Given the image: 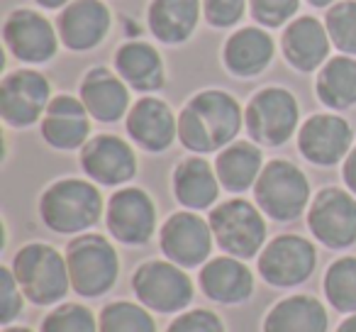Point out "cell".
<instances>
[{
    "label": "cell",
    "mask_w": 356,
    "mask_h": 332,
    "mask_svg": "<svg viewBox=\"0 0 356 332\" xmlns=\"http://www.w3.org/2000/svg\"><path fill=\"white\" fill-rule=\"evenodd\" d=\"M198 286L213 303L220 306H242L254 296V274L242 259L229 257H215L200 267Z\"/></svg>",
    "instance_id": "603a6c76"
},
{
    "label": "cell",
    "mask_w": 356,
    "mask_h": 332,
    "mask_svg": "<svg viewBox=\"0 0 356 332\" xmlns=\"http://www.w3.org/2000/svg\"><path fill=\"white\" fill-rule=\"evenodd\" d=\"M37 213L47 230L56 235H83L105 215V200L98 184L66 176L49 184L40 196Z\"/></svg>",
    "instance_id": "7a4b0ae2"
},
{
    "label": "cell",
    "mask_w": 356,
    "mask_h": 332,
    "mask_svg": "<svg viewBox=\"0 0 356 332\" xmlns=\"http://www.w3.org/2000/svg\"><path fill=\"white\" fill-rule=\"evenodd\" d=\"M6 49L17 61L30 66L49 64L59 54V30L56 22L44 17L35 8H15L3 22Z\"/></svg>",
    "instance_id": "8fae6325"
},
{
    "label": "cell",
    "mask_w": 356,
    "mask_h": 332,
    "mask_svg": "<svg viewBox=\"0 0 356 332\" xmlns=\"http://www.w3.org/2000/svg\"><path fill=\"white\" fill-rule=\"evenodd\" d=\"M132 293L144 308L161 315L184 313L193 303V278L168 259H152L132 274Z\"/></svg>",
    "instance_id": "ba28073f"
},
{
    "label": "cell",
    "mask_w": 356,
    "mask_h": 332,
    "mask_svg": "<svg viewBox=\"0 0 356 332\" xmlns=\"http://www.w3.org/2000/svg\"><path fill=\"white\" fill-rule=\"evenodd\" d=\"M332 40L325 22L312 15H298L283 27L281 52L286 56L288 66H293L300 74H312L325 66L330 59Z\"/></svg>",
    "instance_id": "ffe728a7"
},
{
    "label": "cell",
    "mask_w": 356,
    "mask_h": 332,
    "mask_svg": "<svg viewBox=\"0 0 356 332\" xmlns=\"http://www.w3.org/2000/svg\"><path fill=\"white\" fill-rule=\"evenodd\" d=\"M317 267V249L302 235H276L257 257V271L273 288H296L310 281Z\"/></svg>",
    "instance_id": "9c48e42d"
},
{
    "label": "cell",
    "mask_w": 356,
    "mask_h": 332,
    "mask_svg": "<svg viewBox=\"0 0 356 332\" xmlns=\"http://www.w3.org/2000/svg\"><path fill=\"white\" fill-rule=\"evenodd\" d=\"M166 332H227L222 317L208 308H191L178 313L166 327Z\"/></svg>",
    "instance_id": "d590c367"
},
{
    "label": "cell",
    "mask_w": 356,
    "mask_h": 332,
    "mask_svg": "<svg viewBox=\"0 0 356 332\" xmlns=\"http://www.w3.org/2000/svg\"><path fill=\"white\" fill-rule=\"evenodd\" d=\"M220 179L215 166L200 154L181 159L171 174L173 198L186 210H210L218 205L220 198Z\"/></svg>",
    "instance_id": "cb8c5ba5"
},
{
    "label": "cell",
    "mask_w": 356,
    "mask_h": 332,
    "mask_svg": "<svg viewBox=\"0 0 356 332\" xmlns=\"http://www.w3.org/2000/svg\"><path fill=\"white\" fill-rule=\"evenodd\" d=\"M215 244L229 257L242 262L254 259L266 247V215L247 198H229L218 203L208 215Z\"/></svg>",
    "instance_id": "8992f818"
},
{
    "label": "cell",
    "mask_w": 356,
    "mask_h": 332,
    "mask_svg": "<svg viewBox=\"0 0 356 332\" xmlns=\"http://www.w3.org/2000/svg\"><path fill=\"white\" fill-rule=\"evenodd\" d=\"M66 267L71 291L83 298H100L113 291L120 278V254L105 235L83 232L66 244Z\"/></svg>",
    "instance_id": "277c9868"
},
{
    "label": "cell",
    "mask_w": 356,
    "mask_h": 332,
    "mask_svg": "<svg viewBox=\"0 0 356 332\" xmlns=\"http://www.w3.org/2000/svg\"><path fill=\"white\" fill-rule=\"evenodd\" d=\"M40 332H100V325L83 303H59L44 315Z\"/></svg>",
    "instance_id": "d6a6232c"
},
{
    "label": "cell",
    "mask_w": 356,
    "mask_h": 332,
    "mask_svg": "<svg viewBox=\"0 0 356 332\" xmlns=\"http://www.w3.org/2000/svg\"><path fill=\"white\" fill-rule=\"evenodd\" d=\"M129 86L118 76V71L108 66H93L83 74L79 84V98L93 120L103 125H113L127 118L129 108Z\"/></svg>",
    "instance_id": "44dd1931"
},
{
    "label": "cell",
    "mask_w": 356,
    "mask_h": 332,
    "mask_svg": "<svg viewBox=\"0 0 356 332\" xmlns=\"http://www.w3.org/2000/svg\"><path fill=\"white\" fill-rule=\"evenodd\" d=\"M3 332H35V330L25 325H8V327H3Z\"/></svg>",
    "instance_id": "b9f144b4"
},
{
    "label": "cell",
    "mask_w": 356,
    "mask_h": 332,
    "mask_svg": "<svg viewBox=\"0 0 356 332\" xmlns=\"http://www.w3.org/2000/svg\"><path fill=\"white\" fill-rule=\"evenodd\" d=\"M113 27V13L103 0H74L59 13L56 30L69 52H90L105 42Z\"/></svg>",
    "instance_id": "ac0fdd59"
},
{
    "label": "cell",
    "mask_w": 356,
    "mask_h": 332,
    "mask_svg": "<svg viewBox=\"0 0 356 332\" xmlns=\"http://www.w3.org/2000/svg\"><path fill=\"white\" fill-rule=\"evenodd\" d=\"M305 3H310L312 8H320V10H330L332 6H337L341 0H305Z\"/></svg>",
    "instance_id": "60d3db41"
},
{
    "label": "cell",
    "mask_w": 356,
    "mask_h": 332,
    "mask_svg": "<svg viewBox=\"0 0 356 332\" xmlns=\"http://www.w3.org/2000/svg\"><path fill=\"white\" fill-rule=\"evenodd\" d=\"M325 298L337 313H356V257H339L325 271Z\"/></svg>",
    "instance_id": "f546056e"
},
{
    "label": "cell",
    "mask_w": 356,
    "mask_h": 332,
    "mask_svg": "<svg viewBox=\"0 0 356 332\" xmlns=\"http://www.w3.org/2000/svg\"><path fill=\"white\" fill-rule=\"evenodd\" d=\"M37 6L44 8V10H64L69 3H74V0H35Z\"/></svg>",
    "instance_id": "f35d334b"
},
{
    "label": "cell",
    "mask_w": 356,
    "mask_h": 332,
    "mask_svg": "<svg viewBox=\"0 0 356 332\" xmlns=\"http://www.w3.org/2000/svg\"><path fill=\"white\" fill-rule=\"evenodd\" d=\"M156 203L139 186H122L105 205V228L110 237L127 247H144L152 242L156 235Z\"/></svg>",
    "instance_id": "7c38bea8"
},
{
    "label": "cell",
    "mask_w": 356,
    "mask_h": 332,
    "mask_svg": "<svg viewBox=\"0 0 356 332\" xmlns=\"http://www.w3.org/2000/svg\"><path fill=\"white\" fill-rule=\"evenodd\" d=\"M276 56V42L261 25L239 27L225 40L222 64L237 79H257L271 66Z\"/></svg>",
    "instance_id": "7402d4cb"
},
{
    "label": "cell",
    "mask_w": 356,
    "mask_h": 332,
    "mask_svg": "<svg viewBox=\"0 0 356 332\" xmlns=\"http://www.w3.org/2000/svg\"><path fill=\"white\" fill-rule=\"evenodd\" d=\"M264 166L266 164H264L261 147L257 142H247V139H234L232 144L220 149L215 157V171H218L220 186L232 196L254 189Z\"/></svg>",
    "instance_id": "4316f807"
},
{
    "label": "cell",
    "mask_w": 356,
    "mask_h": 332,
    "mask_svg": "<svg viewBox=\"0 0 356 332\" xmlns=\"http://www.w3.org/2000/svg\"><path fill=\"white\" fill-rule=\"evenodd\" d=\"M325 27L339 54L356 56V0H341L325 13Z\"/></svg>",
    "instance_id": "1f68e13d"
},
{
    "label": "cell",
    "mask_w": 356,
    "mask_h": 332,
    "mask_svg": "<svg viewBox=\"0 0 356 332\" xmlns=\"http://www.w3.org/2000/svg\"><path fill=\"white\" fill-rule=\"evenodd\" d=\"M249 0H203V17L215 30L234 27L244 17Z\"/></svg>",
    "instance_id": "8d00e7d4"
},
{
    "label": "cell",
    "mask_w": 356,
    "mask_h": 332,
    "mask_svg": "<svg viewBox=\"0 0 356 332\" xmlns=\"http://www.w3.org/2000/svg\"><path fill=\"white\" fill-rule=\"evenodd\" d=\"M310 179L298 164L271 159L254 184V203L273 223H293L310 208Z\"/></svg>",
    "instance_id": "5b68a950"
},
{
    "label": "cell",
    "mask_w": 356,
    "mask_h": 332,
    "mask_svg": "<svg viewBox=\"0 0 356 332\" xmlns=\"http://www.w3.org/2000/svg\"><path fill=\"white\" fill-rule=\"evenodd\" d=\"M242 127L244 108L222 88L198 90L178 113V142L200 157L232 144Z\"/></svg>",
    "instance_id": "6da1fadb"
},
{
    "label": "cell",
    "mask_w": 356,
    "mask_h": 332,
    "mask_svg": "<svg viewBox=\"0 0 356 332\" xmlns=\"http://www.w3.org/2000/svg\"><path fill=\"white\" fill-rule=\"evenodd\" d=\"M113 64L118 76L137 93H156L166 84V66L159 49L149 42L127 40L115 49Z\"/></svg>",
    "instance_id": "d4e9b609"
},
{
    "label": "cell",
    "mask_w": 356,
    "mask_h": 332,
    "mask_svg": "<svg viewBox=\"0 0 356 332\" xmlns=\"http://www.w3.org/2000/svg\"><path fill=\"white\" fill-rule=\"evenodd\" d=\"M100 332H156L149 308L132 301H113L98 315Z\"/></svg>",
    "instance_id": "4dcf8cb0"
},
{
    "label": "cell",
    "mask_w": 356,
    "mask_h": 332,
    "mask_svg": "<svg viewBox=\"0 0 356 332\" xmlns=\"http://www.w3.org/2000/svg\"><path fill=\"white\" fill-rule=\"evenodd\" d=\"M307 230L327 249L356 244V196L339 186H325L307 208Z\"/></svg>",
    "instance_id": "30bf717a"
},
{
    "label": "cell",
    "mask_w": 356,
    "mask_h": 332,
    "mask_svg": "<svg viewBox=\"0 0 356 332\" xmlns=\"http://www.w3.org/2000/svg\"><path fill=\"white\" fill-rule=\"evenodd\" d=\"M213 244V228L195 210H176L159 228L161 254L181 269H198L210 262Z\"/></svg>",
    "instance_id": "5bb4252c"
},
{
    "label": "cell",
    "mask_w": 356,
    "mask_h": 332,
    "mask_svg": "<svg viewBox=\"0 0 356 332\" xmlns=\"http://www.w3.org/2000/svg\"><path fill=\"white\" fill-rule=\"evenodd\" d=\"M124 129L142 152L163 154L178 139V118L166 100L156 95H144L137 103H132L124 118Z\"/></svg>",
    "instance_id": "e0dca14e"
},
{
    "label": "cell",
    "mask_w": 356,
    "mask_h": 332,
    "mask_svg": "<svg viewBox=\"0 0 356 332\" xmlns=\"http://www.w3.org/2000/svg\"><path fill=\"white\" fill-rule=\"evenodd\" d=\"M264 332H327V308L307 293H296L278 301L264 317Z\"/></svg>",
    "instance_id": "83f0119b"
},
{
    "label": "cell",
    "mask_w": 356,
    "mask_h": 332,
    "mask_svg": "<svg viewBox=\"0 0 356 332\" xmlns=\"http://www.w3.org/2000/svg\"><path fill=\"white\" fill-rule=\"evenodd\" d=\"M51 98V84L44 74L37 69H15L0 81V118L8 127H32L42 122Z\"/></svg>",
    "instance_id": "4fadbf2b"
},
{
    "label": "cell",
    "mask_w": 356,
    "mask_h": 332,
    "mask_svg": "<svg viewBox=\"0 0 356 332\" xmlns=\"http://www.w3.org/2000/svg\"><path fill=\"white\" fill-rule=\"evenodd\" d=\"M90 115L79 95L59 93L51 98L44 118L40 122V134L51 149L76 152L90 139Z\"/></svg>",
    "instance_id": "d6986e66"
},
{
    "label": "cell",
    "mask_w": 356,
    "mask_h": 332,
    "mask_svg": "<svg viewBox=\"0 0 356 332\" xmlns=\"http://www.w3.org/2000/svg\"><path fill=\"white\" fill-rule=\"evenodd\" d=\"M341 181H344L346 191L356 196V144L351 147L349 157L341 161Z\"/></svg>",
    "instance_id": "74e56055"
},
{
    "label": "cell",
    "mask_w": 356,
    "mask_h": 332,
    "mask_svg": "<svg viewBox=\"0 0 356 332\" xmlns=\"http://www.w3.org/2000/svg\"><path fill=\"white\" fill-rule=\"evenodd\" d=\"M25 293L17 283L15 274L10 267H0V322L3 327L13 325L15 317L22 315L25 310Z\"/></svg>",
    "instance_id": "e575fe53"
},
{
    "label": "cell",
    "mask_w": 356,
    "mask_h": 332,
    "mask_svg": "<svg viewBox=\"0 0 356 332\" xmlns=\"http://www.w3.org/2000/svg\"><path fill=\"white\" fill-rule=\"evenodd\" d=\"M81 169L93 184L108 189H122L137 176V154L127 139L118 134H95L83 144L79 154Z\"/></svg>",
    "instance_id": "2e32d148"
},
{
    "label": "cell",
    "mask_w": 356,
    "mask_h": 332,
    "mask_svg": "<svg viewBox=\"0 0 356 332\" xmlns=\"http://www.w3.org/2000/svg\"><path fill=\"white\" fill-rule=\"evenodd\" d=\"M298 10H300V0H249L252 20L266 30L286 27L298 17Z\"/></svg>",
    "instance_id": "836d02e7"
},
{
    "label": "cell",
    "mask_w": 356,
    "mask_h": 332,
    "mask_svg": "<svg viewBox=\"0 0 356 332\" xmlns=\"http://www.w3.org/2000/svg\"><path fill=\"white\" fill-rule=\"evenodd\" d=\"M13 274L25 298L37 308L59 306L71 291L66 257L47 242H30L13 257Z\"/></svg>",
    "instance_id": "3957f363"
},
{
    "label": "cell",
    "mask_w": 356,
    "mask_h": 332,
    "mask_svg": "<svg viewBox=\"0 0 356 332\" xmlns=\"http://www.w3.org/2000/svg\"><path fill=\"white\" fill-rule=\"evenodd\" d=\"M203 0H149V32L161 45H186L198 30Z\"/></svg>",
    "instance_id": "484cf974"
},
{
    "label": "cell",
    "mask_w": 356,
    "mask_h": 332,
    "mask_svg": "<svg viewBox=\"0 0 356 332\" xmlns=\"http://www.w3.org/2000/svg\"><path fill=\"white\" fill-rule=\"evenodd\" d=\"M244 127L259 147H283L300 129V105L283 86L259 88L244 108Z\"/></svg>",
    "instance_id": "52a82bcc"
},
{
    "label": "cell",
    "mask_w": 356,
    "mask_h": 332,
    "mask_svg": "<svg viewBox=\"0 0 356 332\" xmlns=\"http://www.w3.org/2000/svg\"><path fill=\"white\" fill-rule=\"evenodd\" d=\"M315 95L327 110L341 113L356 105V56L337 54L325 61L315 79Z\"/></svg>",
    "instance_id": "f1b7e54d"
},
{
    "label": "cell",
    "mask_w": 356,
    "mask_h": 332,
    "mask_svg": "<svg viewBox=\"0 0 356 332\" xmlns=\"http://www.w3.org/2000/svg\"><path fill=\"white\" fill-rule=\"evenodd\" d=\"M296 142L305 161L330 169L349 157L354 147V127L337 113H315L300 125Z\"/></svg>",
    "instance_id": "9a60e30c"
},
{
    "label": "cell",
    "mask_w": 356,
    "mask_h": 332,
    "mask_svg": "<svg viewBox=\"0 0 356 332\" xmlns=\"http://www.w3.org/2000/svg\"><path fill=\"white\" fill-rule=\"evenodd\" d=\"M334 332H356V313H351V315H346L344 320L339 322V327H337Z\"/></svg>",
    "instance_id": "ab89813d"
}]
</instances>
